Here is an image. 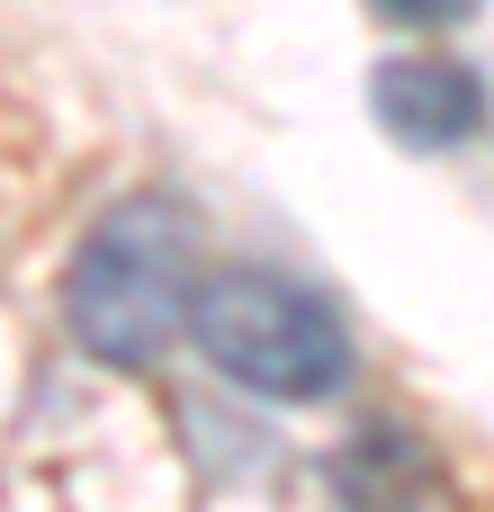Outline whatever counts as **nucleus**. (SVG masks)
<instances>
[{
    "label": "nucleus",
    "mask_w": 494,
    "mask_h": 512,
    "mask_svg": "<svg viewBox=\"0 0 494 512\" xmlns=\"http://www.w3.org/2000/svg\"><path fill=\"white\" fill-rule=\"evenodd\" d=\"M54 180H63L54 108H45V90L27 81V63L9 54V27H0V261L36 234Z\"/></svg>",
    "instance_id": "obj_4"
},
{
    "label": "nucleus",
    "mask_w": 494,
    "mask_h": 512,
    "mask_svg": "<svg viewBox=\"0 0 494 512\" xmlns=\"http://www.w3.org/2000/svg\"><path fill=\"white\" fill-rule=\"evenodd\" d=\"M369 9H378L387 27H459L477 0H369Z\"/></svg>",
    "instance_id": "obj_6"
},
{
    "label": "nucleus",
    "mask_w": 494,
    "mask_h": 512,
    "mask_svg": "<svg viewBox=\"0 0 494 512\" xmlns=\"http://www.w3.org/2000/svg\"><path fill=\"white\" fill-rule=\"evenodd\" d=\"M189 333H198V351H207L234 387L270 396V405H324V396H342V378H351V333H342V315H333L315 288L279 279V270H216V279H198Z\"/></svg>",
    "instance_id": "obj_2"
},
{
    "label": "nucleus",
    "mask_w": 494,
    "mask_h": 512,
    "mask_svg": "<svg viewBox=\"0 0 494 512\" xmlns=\"http://www.w3.org/2000/svg\"><path fill=\"white\" fill-rule=\"evenodd\" d=\"M189 297H198V234L171 198H126L108 207L72 270H63V324L72 342L99 360V369H153L171 351V333L189 324Z\"/></svg>",
    "instance_id": "obj_1"
},
{
    "label": "nucleus",
    "mask_w": 494,
    "mask_h": 512,
    "mask_svg": "<svg viewBox=\"0 0 494 512\" xmlns=\"http://www.w3.org/2000/svg\"><path fill=\"white\" fill-rule=\"evenodd\" d=\"M369 108L405 153H459L486 135V81L441 54H387L369 72Z\"/></svg>",
    "instance_id": "obj_3"
},
{
    "label": "nucleus",
    "mask_w": 494,
    "mask_h": 512,
    "mask_svg": "<svg viewBox=\"0 0 494 512\" xmlns=\"http://www.w3.org/2000/svg\"><path fill=\"white\" fill-rule=\"evenodd\" d=\"M333 477H342V504L351 512H459L450 477L432 468V450L405 423H360Z\"/></svg>",
    "instance_id": "obj_5"
}]
</instances>
